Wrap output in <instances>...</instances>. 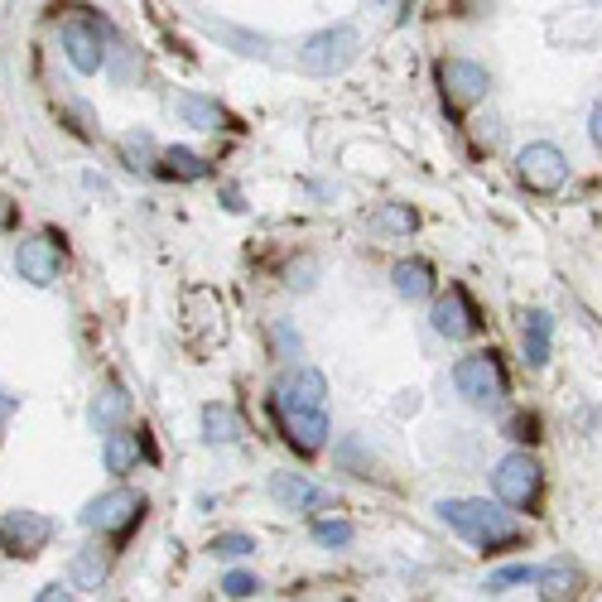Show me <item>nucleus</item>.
I'll list each match as a JSON object with an SVG mask.
<instances>
[{
    "instance_id": "obj_36",
    "label": "nucleus",
    "mask_w": 602,
    "mask_h": 602,
    "mask_svg": "<svg viewBox=\"0 0 602 602\" xmlns=\"http://www.w3.org/2000/svg\"><path fill=\"white\" fill-rule=\"evenodd\" d=\"M10 410H15V396H5V390H0V419H5Z\"/></svg>"
},
{
    "instance_id": "obj_4",
    "label": "nucleus",
    "mask_w": 602,
    "mask_h": 602,
    "mask_svg": "<svg viewBox=\"0 0 602 602\" xmlns=\"http://www.w3.org/2000/svg\"><path fill=\"white\" fill-rule=\"evenodd\" d=\"M356 49H362V35H356L352 25L318 29V35H309L304 43H299V68H304L309 77H333L356 59Z\"/></svg>"
},
{
    "instance_id": "obj_27",
    "label": "nucleus",
    "mask_w": 602,
    "mask_h": 602,
    "mask_svg": "<svg viewBox=\"0 0 602 602\" xmlns=\"http://www.w3.org/2000/svg\"><path fill=\"white\" fill-rule=\"evenodd\" d=\"M208 550H213L217 560H247V554L261 550V544H255V535H247V530H222Z\"/></svg>"
},
{
    "instance_id": "obj_1",
    "label": "nucleus",
    "mask_w": 602,
    "mask_h": 602,
    "mask_svg": "<svg viewBox=\"0 0 602 602\" xmlns=\"http://www.w3.org/2000/svg\"><path fill=\"white\" fill-rule=\"evenodd\" d=\"M439 521L449 530H459L467 544H477V550H511V544L526 540V530H521V521L511 516V511L492 506V501H477V497H449L439 501Z\"/></svg>"
},
{
    "instance_id": "obj_22",
    "label": "nucleus",
    "mask_w": 602,
    "mask_h": 602,
    "mask_svg": "<svg viewBox=\"0 0 602 602\" xmlns=\"http://www.w3.org/2000/svg\"><path fill=\"white\" fill-rule=\"evenodd\" d=\"M247 425H241V415L231 405H203V439L208 443H237Z\"/></svg>"
},
{
    "instance_id": "obj_30",
    "label": "nucleus",
    "mask_w": 602,
    "mask_h": 602,
    "mask_svg": "<svg viewBox=\"0 0 602 602\" xmlns=\"http://www.w3.org/2000/svg\"><path fill=\"white\" fill-rule=\"evenodd\" d=\"M222 593H227L231 602H247V598L261 593V578H255V574H241V568H231V574L222 578Z\"/></svg>"
},
{
    "instance_id": "obj_35",
    "label": "nucleus",
    "mask_w": 602,
    "mask_h": 602,
    "mask_svg": "<svg viewBox=\"0 0 602 602\" xmlns=\"http://www.w3.org/2000/svg\"><path fill=\"white\" fill-rule=\"evenodd\" d=\"M10 222H15V203H10V198H0V231H5Z\"/></svg>"
},
{
    "instance_id": "obj_26",
    "label": "nucleus",
    "mask_w": 602,
    "mask_h": 602,
    "mask_svg": "<svg viewBox=\"0 0 602 602\" xmlns=\"http://www.w3.org/2000/svg\"><path fill=\"white\" fill-rule=\"evenodd\" d=\"M121 160H126V170H136V174L145 170V174H150L154 170V164H150L154 160V140L145 136V130H130V136L121 140Z\"/></svg>"
},
{
    "instance_id": "obj_31",
    "label": "nucleus",
    "mask_w": 602,
    "mask_h": 602,
    "mask_svg": "<svg viewBox=\"0 0 602 602\" xmlns=\"http://www.w3.org/2000/svg\"><path fill=\"white\" fill-rule=\"evenodd\" d=\"M271 348H275V356H280V362L299 356V333L289 328L285 318H275V323H271Z\"/></svg>"
},
{
    "instance_id": "obj_12",
    "label": "nucleus",
    "mask_w": 602,
    "mask_h": 602,
    "mask_svg": "<svg viewBox=\"0 0 602 602\" xmlns=\"http://www.w3.org/2000/svg\"><path fill=\"white\" fill-rule=\"evenodd\" d=\"M323 400H328V376L318 366H294L275 386V410H323Z\"/></svg>"
},
{
    "instance_id": "obj_11",
    "label": "nucleus",
    "mask_w": 602,
    "mask_h": 602,
    "mask_svg": "<svg viewBox=\"0 0 602 602\" xmlns=\"http://www.w3.org/2000/svg\"><path fill=\"white\" fill-rule=\"evenodd\" d=\"M106 25H92V20H68L63 25V53H68V63L83 77H92V73H102V63H106Z\"/></svg>"
},
{
    "instance_id": "obj_14",
    "label": "nucleus",
    "mask_w": 602,
    "mask_h": 602,
    "mask_svg": "<svg viewBox=\"0 0 602 602\" xmlns=\"http://www.w3.org/2000/svg\"><path fill=\"white\" fill-rule=\"evenodd\" d=\"M271 501L280 511H314V506H328L333 492L309 482L304 473H271Z\"/></svg>"
},
{
    "instance_id": "obj_18",
    "label": "nucleus",
    "mask_w": 602,
    "mask_h": 602,
    "mask_svg": "<svg viewBox=\"0 0 602 602\" xmlns=\"http://www.w3.org/2000/svg\"><path fill=\"white\" fill-rule=\"evenodd\" d=\"M126 410H130V396H126V386L106 381V386L92 396V405H87V425H92V429H106V434H111V425H116V419L126 415Z\"/></svg>"
},
{
    "instance_id": "obj_2",
    "label": "nucleus",
    "mask_w": 602,
    "mask_h": 602,
    "mask_svg": "<svg viewBox=\"0 0 602 602\" xmlns=\"http://www.w3.org/2000/svg\"><path fill=\"white\" fill-rule=\"evenodd\" d=\"M492 487H497V501L511 511H535L540 506V492H544V467L535 463V453L516 449L497 463L492 473Z\"/></svg>"
},
{
    "instance_id": "obj_16",
    "label": "nucleus",
    "mask_w": 602,
    "mask_h": 602,
    "mask_svg": "<svg viewBox=\"0 0 602 602\" xmlns=\"http://www.w3.org/2000/svg\"><path fill=\"white\" fill-rule=\"evenodd\" d=\"M390 285H396L400 299L419 304V299L434 294V265L419 261V255H410V261H396V271H390Z\"/></svg>"
},
{
    "instance_id": "obj_29",
    "label": "nucleus",
    "mask_w": 602,
    "mask_h": 602,
    "mask_svg": "<svg viewBox=\"0 0 602 602\" xmlns=\"http://www.w3.org/2000/svg\"><path fill=\"white\" fill-rule=\"evenodd\" d=\"M352 535L356 530L348 521H314V544H323V550H348Z\"/></svg>"
},
{
    "instance_id": "obj_17",
    "label": "nucleus",
    "mask_w": 602,
    "mask_h": 602,
    "mask_svg": "<svg viewBox=\"0 0 602 602\" xmlns=\"http://www.w3.org/2000/svg\"><path fill=\"white\" fill-rule=\"evenodd\" d=\"M102 459H106V473H116V477L136 473V463H140V434L136 429H111L106 443H102Z\"/></svg>"
},
{
    "instance_id": "obj_6",
    "label": "nucleus",
    "mask_w": 602,
    "mask_h": 602,
    "mask_svg": "<svg viewBox=\"0 0 602 602\" xmlns=\"http://www.w3.org/2000/svg\"><path fill=\"white\" fill-rule=\"evenodd\" d=\"M140 516H145V497L130 492V487H111V492L92 497L83 506V526L97 535H126Z\"/></svg>"
},
{
    "instance_id": "obj_3",
    "label": "nucleus",
    "mask_w": 602,
    "mask_h": 602,
    "mask_svg": "<svg viewBox=\"0 0 602 602\" xmlns=\"http://www.w3.org/2000/svg\"><path fill=\"white\" fill-rule=\"evenodd\" d=\"M453 386H459V396L473 410H497L501 400H506V372H501L497 352L459 356V366H453Z\"/></svg>"
},
{
    "instance_id": "obj_20",
    "label": "nucleus",
    "mask_w": 602,
    "mask_h": 602,
    "mask_svg": "<svg viewBox=\"0 0 602 602\" xmlns=\"http://www.w3.org/2000/svg\"><path fill=\"white\" fill-rule=\"evenodd\" d=\"M106 554H102V544H83V550L68 560V584L73 588H102L106 584Z\"/></svg>"
},
{
    "instance_id": "obj_28",
    "label": "nucleus",
    "mask_w": 602,
    "mask_h": 602,
    "mask_svg": "<svg viewBox=\"0 0 602 602\" xmlns=\"http://www.w3.org/2000/svg\"><path fill=\"white\" fill-rule=\"evenodd\" d=\"M535 578H540V564H506L497 574H487V593H506V588L535 584Z\"/></svg>"
},
{
    "instance_id": "obj_9",
    "label": "nucleus",
    "mask_w": 602,
    "mask_h": 602,
    "mask_svg": "<svg viewBox=\"0 0 602 602\" xmlns=\"http://www.w3.org/2000/svg\"><path fill=\"white\" fill-rule=\"evenodd\" d=\"M15 271L20 280H29L35 289H49L63 275V247L49 237V231H35L15 247Z\"/></svg>"
},
{
    "instance_id": "obj_32",
    "label": "nucleus",
    "mask_w": 602,
    "mask_h": 602,
    "mask_svg": "<svg viewBox=\"0 0 602 602\" xmlns=\"http://www.w3.org/2000/svg\"><path fill=\"white\" fill-rule=\"evenodd\" d=\"M511 439H516V443H535V439H540V415L530 410V415L511 419Z\"/></svg>"
},
{
    "instance_id": "obj_25",
    "label": "nucleus",
    "mask_w": 602,
    "mask_h": 602,
    "mask_svg": "<svg viewBox=\"0 0 602 602\" xmlns=\"http://www.w3.org/2000/svg\"><path fill=\"white\" fill-rule=\"evenodd\" d=\"M203 25L213 29V35H222V39L237 43L241 59H265V53H271V49H265V39L251 35V29H237V25H227V20H203Z\"/></svg>"
},
{
    "instance_id": "obj_7",
    "label": "nucleus",
    "mask_w": 602,
    "mask_h": 602,
    "mask_svg": "<svg viewBox=\"0 0 602 602\" xmlns=\"http://www.w3.org/2000/svg\"><path fill=\"white\" fill-rule=\"evenodd\" d=\"M516 178L530 188V193H560L568 178V154L550 140H535L516 154Z\"/></svg>"
},
{
    "instance_id": "obj_23",
    "label": "nucleus",
    "mask_w": 602,
    "mask_h": 602,
    "mask_svg": "<svg viewBox=\"0 0 602 602\" xmlns=\"http://www.w3.org/2000/svg\"><path fill=\"white\" fill-rule=\"evenodd\" d=\"M366 222H372L376 237H410V231L419 227V217H415V208H410V203H381Z\"/></svg>"
},
{
    "instance_id": "obj_10",
    "label": "nucleus",
    "mask_w": 602,
    "mask_h": 602,
    "mask_svg": "<svg viewBox=\"0 0 602 602\" xmlns=\"http://www.w3.org/2000/svg\"><path fill=\"white\" fill-rule=\"evenodd\" d=\"M429 323H434V333L449 342H467L477 328H482V323H477V309H473V294H467L463 285H449V294L434 299Z\"/></svg>"
},
{
    "instance_id": "obj_21",
    "label": "nucleus",
    "mask_w": 602,
    "mask_h": 602,
    "mask_svg": "<svg viewBox=\"0 0 602 602\" xmlns=\"http://www.w3.org/2000/svg\"><path fill=\"white\" fill-rule=\"evenodd\" d=\"M160 174H164V178H184V184H193V178H208V174H213V164H208L203 154L184 150V145H170V150H160Z\"/></svg>"
},
{
    "instance_id": "obj_5",
    "label": "nucleus",
    "mask_w": 602,
    "mask_h": 602,
    "mask_svg": "<svg viewBox=\"0 0 602 602\" xmlns=\"http://www.w3.org/2000/svg\"><path fill=\"white\" fill-rule=\"evenodd\" d=\"M434 77H439V97H443V106H449V111L477 106L487 97V87H492L487 68H482V63H473V59H439Z\"/></svg>"
},
{
    "instance_id": "obj_34",
    "label": "nucleus",
    "mask_w": 602,
    "mask_h": 602,
    "mask_svg": "<svg viewBox=\"0 0 602 602\" xmlns=\"http://www.w3.org/2000/svg\"><path fill=\"white\" fill-rule=\"evenodd\" d=\"M35 602H77V598H73L63 584H49V588H39V598H35Z\"/></svg>"
},
{
    "instance_id": "obj_15",
    "label": "nucleus",
    "mask_w": 602,
    "mask_h": 602,
    "mask_svg": "<svg viewBox=\"0 0 602 602\" xmlns=\"http://www.w3.org/2000/svg\"><path fill=\"white\" fill-rule=\"evenodd\" d=\"M550 342H554V314L550 309H526L521 314V352H526L530 372H540L550 362Z\"/></svg>"
},
{
    "instance_id": "obj_24",
    "label": "nucleus",
    "mask_w": 602,
    "mask_h": 602,
    "mask_svg": "<svg viewBox=\"0 0 602 602\" xmlns=\"http://www.w3.org/2000/svg\"><path fill=\"white\" fill-rule=\"evenodd\" d=\"M535 584H540V593L550 602H568V598H574V588H578V574H574V568H564V564H540V578H535Z\"/></svg>"
},
{
    "instance_id": "obj_13",
    "label": "nucleus",
    "mask_w": 602,
    "mask_h": 602,
    "mask_svg": "<svg viewBox=\"0 0 602 602\" xmlns=\"http://www.w3.org/2000/svg\"><path fill=\"white\" fill-rule=\"evenodd\" d=\"M280 415V434L294 453H318L328 443V415L323 410H275Z\"/></svg>"
},
{
    "instance_id": "obj_33",
    "label": "nucleus",
    "mask_w": 602,
    "mask_h": 602,
    "mask_svg": "<svg viewBox=\"0 0 602 602\" xmlns=\"http://www.w3.org/2000/svg\"><path fill=\"white\" fill-rule=\"evenodd\" d=\"M588 140H593V150L602 154V102H593V111H588Z\"/></svg>"
},
{
    "instance_id": "obj_8",
    "label": "nucleus",
    "mask_w": 602,
    "mask_h": 602,
    "mask_svg": "<svg viewBox=\"0 0 602 602\" xmlns=\"http://www.w3.org/2000/svg\"><path fill=\"white\" fill-rule=\"evenodd\" d=\"M53 540V521L43 516V511H5V521H0V550L10 554V560H29V554H39L43 544Z\"/></svg>"
},
{
    "instance_id": "obj_19",
    "label": "nucleus",
    "mask_w": 602,
    "mask_h": 602,
    "mask_svg": "<svg viewBox=\"0 0 602 602\" xmlns=\"http://www.w3.org/2000/svg\"><path fill=\"white\" fill-rule=\"evenodd\" d=\"M174 111H178V121H184V126H193V130L227 126V111H222L217 102H208V97H198V92H178L174 97Z\"/></svg>"
}]
</instances>
